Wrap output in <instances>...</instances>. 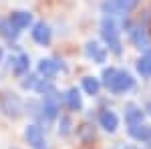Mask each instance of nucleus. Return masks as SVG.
<instances>
[{
    "label": "nucleus",
    "instance_id": "obj_7",
    "mask_svg": "<svg viewBox=\"0 0 151 149\" xmlns=\"http://www.w3.org/2000/svg\"><path fill=\"white\" fill-rule=\"evenodd\" d=\"M32 38H35L38 45H48L50 42V38H52V32H50V28H48V24L45 22H36L35 28H32Z\"/></svg>",
    "mask_w": 151,
    "mask_h": 149
},
{
    "label": "nucleus",
    "instance_id": "obj_2",
    "mask_svg": "<svg viewBox=\"0 0 151 149\" xmlns=\"http://www.w3.org/2000/svg\"><path fill=\"white\" fill-rule=\"evenodd\" d=\"M101 36L103 40L109 45V48L119 55L121 53V38H119V30H117V24L111 16H105L103 22H101Z\"/></svg>",
    "mask_w": 151,
    "mask_h": 149
},
{
    "label": "nucleus",
    "instance_id": "obj_20",
    "mask_svg": "<svg viewBox=\"0 0 151 149\" xmlns=\"http://www.w3.org/2000/svg\"><path fill=\"white\" fill-rule=\"evenodd\" d=\"M58 133H60V135H69V133H70V117H67V115H63V117H60Z\"/></svg>",
    "mask_w": 151,
    "mask_h": 149
},
{
    "label": "nucleus",
    "instance_id": "obj_8",
    "mask_svg": "<svg viewBox=\"0 0 151 149\" xmlns=\"http://www.w3.org/2000/svg\"><path fill=\"white\" fill-rule=\"evenodd\" d=\"M60 69H63V67L58 65L57 60H52V58H42V60H38V73L45 75V79H52Z\"/></svg>",
    "mask_w": 151,
    "mask_h": 149
},
{
    "label": "nucleus",
    "instance_id": "obj_3",
    "mask_svg": "<svg viewBox=\"0 0 151 149\" xmlns=\"http://www.w3.org/2000/svg\"><path fill=\"white\" fill-rule=\"evenodd\" d=\"M137 4H139V0H107L103 2V12L111 16H121V14L131 12Z\"/></svg>",
    "mask_w": 151,
    "mask_h": 149
},
{
    "label": "nucleus",
    "instance_id": "obj_21",
    "mask_svg": "<svg viewBox=\"0 0 151 149\" xmlns=\"http://www.w3.org/2000/svg\"><path fill=\"white\" fill-rule=\"evenodd\" d=\"M38 81H40V79H36L35 75H28V77H26V81H22V87H24V89H35Z\"/></svg>",
    "mask_w": 151,
    "mask_h": 149
},
{
    "label": "nucleus",
    "instance_id": "obj_22",
    "mask_svg": "<svg viewBox=\"0 0 151 149\" xmlns=\"http://www.w3.org/2000/svg\"><path fill=\"white\" fill-rule=\"evenodd\" d=\"M145 111H147V113L151 115V103H147V107H145Z\"/></svg>",
    "mask_w": 151,
    "mask_h": 149
},
{
    "label": "nucleus",
    "instance_id": "obj_16",
    "mask_svg": "<svg viewBox=\"0 0 151 149\" xmlns=\"http://www.w3.org/2000/svg\"><path fill=\"white\" fill-rule=\"evenodd\" d=\"M42 115L47 117V119H52V117H57L58 113V105L55 101V95H50V97H45V103H42Z\"/></svg>",
    "mask_w": 151,
    "mask_h": 149
},
{
    "label": "nucleus",
    "instance_id": "obj_5",
    "mask_svg": "<svg viewBox=\"0 0 151 149\" xmlns=\"http://www.w3.org/2000/svg\"><path fill=\"white\" fill-rule=\"evenodd\" d=\"M24 139L26 143L32 149H48L47 141H45V135H42V129L38 125H28L24 129Z\"/></svg>",
    "mask_w": 151,
    "mask_h": 149
},
{
    "label": "nucleus",
    "instance_id": "obj_12",
    "mask_svg": "<svg viewBox=\"0 0 151 149\" xmlns=\"http://www.w3.org/2000/svg\"><path fill=\"white\" fill-rule=\"evenodd\" d=\"M99 123L103 127L105 131H109V133H113L119 125V119H117V115L113 111H103V113L99 115Z\"/></svg>",
    "mask_w": 151,
    "mask_h": 149
},
{
    "label": "nucleus",
    "instance_id": "obj_9",
    "mask_svg": "<svg viewBox=\"0 0 151 149\" xmlns=\"http://www.w3.org/2000/svg\"><path fill=\"white\" fill-rule=\"evenodd\" d=\"M125 121H127L129 127L141 125V121H143V111H141L135 103H129L127 107H125Z\"/></svg>",
    "mask_w": 151,
    "mask_h": 149
},
{
    "label": "nucleus",
    "instance_id": "obj_18",
    "mask_svg": "<svg viewBox=\"0 0 151 149\" xmlns=\"http://www.w3.org/2000/svg\"><path fill=\"white\" fill-rule=\"evenodd\" d=\"M0 35H4L6 38H16L18 30L12 26V22L8 18H2V20H0Z\"/></svg>",
    "mask_w": 151,
    "mask_h": 149
},
{
    "label": "nucleus",
    "instance_id": "obj_1",
    "mask_svg": "<svg viewBox=\"0 0 151 149\" xmlns=\"http://www.w3.org/2000/svg\"><path fill=\"white\" fill-rule=\"evenodd\" d=\"M103 79H105L107 89H109V91H113V93H125V91H129V89L135 85L133 77L129 75L127 71L105 69L103 71Z\"/></svg>",
    "mask_w": 151,
    "mask_h": 149
},
{
    "label": "nucleus",
    "instance_id": "obj_13",
    "mask_svg": "<svg viewBox=\"0 0 151 149\" xmlns=\"http://www.w3.org/2000/svg\"><path fill=\"white\" fill-rule=\"evenodd\" d=\"M129 135L137 141H151V127L149 125H133L129 127Z\"/></svg>",
    "mask_w": 151,
    "mask_h": 149
},
{
    "label": "nucleus",
    "instance_id": "obj_17",
    "mask_svg": "<svg viewBox=\"0 0 151 149\" xmlns=\"http://www.w3.org/2000/svg\"><path fill=\"white\" fill-rule=\"evenodd\" d=\"M137 71H139L141 77H151V50H147L137 60Z\"/></svg>",
    "mask_w": 151,
    "mask_h": 149
},
{
    "label": "nucleus",
    "instance_id": "obj_23",
    "mask_svg": "<svg viewBox=\"0 0 151 149\" xmlns=\"http://www.w3.org/2000/svg\"><path fill=\"white\" fill-rule=\"evenodd\" d=\"M0 60H2V48H0Z\"/></svg>",
    "mask_w": 151,
    "mask_h": 149
},
{
    "label": "nucleus",
    "instance_id": "obj_4",
    "mask_svg": "<svg viewBox=\"0 0 151 149\" xmlns=\"http://www.w3.org/2000/svg\"><path fill=\"white\" fill-rule=\"evenodd\" d=\"M0 109L8 115V117H14L16 119V117H20V113H22V101L16 95L4 93L2 99H0Z\"/></svg>",
    "mask_w": 151,
    "mask_h": 149
},
{
    "label": "nucleus",
    "instance_id": "obj_14",
    "mask_svg": "<svg viewBox=\"0 0 151 149\" xmlns=\"http://www.w3.org/2000/svg\"><path fill=\"white\" fill-rule=\"evenodd\" d=\"M10 63H12V73L14 75H24L26 71H28V57L24 55V53H20V55H16V57H12L10 58Z\"/></svg>",
    "mask_w": 151,
    "mask_h": 149
},
{
    "label": "nucleus",
    "instance_id": "obj_15",
    "mask_svg": "<svg viewBox=\"0 0 151 149\" xmlns=\"http://www.w3.org/2000/svg\"><path fill=\"white\" fill-rule=\"evenodd\" d=\"M65 103H67V107H69V109L79 111V109L83 107V101H81L79 91H77V89H69V91L65 93Z\"/></svg>",
    "mask_w": 151,
    "mask_h": 149
},
{
    "label": "nucleus",
    "instance_id": "obj_11",
    "mask_svg": "<svg viewBox=\"0 0 151 149\" xmlns=\"http://www.w3.org/2000/svg\"><path fill=\"white\" fill-rule=\"evenodd\" d=\"M131 40H133V45L135 46H149V35H147V30H145V26H133L131 28Z\"/></svg>",
    "mask_w": 151,
    "mask_h": 149
},
{
    "label": "nucleus",
    "instance_id": "obj_19",
    "mask_svg": "<svg viewBox=\"0 0 151 149\" xmlns=\"http://www.w3.org/2000/svg\"><path fill=\"white\" fill-rule=\"evenodd\" d=\"M99 87L101 85H99V81L95 79V77H85L83 79V89L89 93V95H97L99 93Z\"/></svg>",
    "mask_w": 151,
    "mask_h": 149
},
{
    "label": "nucleus",
    "instance_id": "obj_6",
    "mask_svg": "<svg viewBox=\"0 0 151 149\" xmlns=\"http://www.w3.org/2000/svg\"><path fill=\"white\" fill-rule=\"evenodd\" d=\"M8 20H10L12 26L20 32L22 28H26L28 24L32 22V14H30V12H24V10H16V12H12L10 16H8Z\"/></svg>",
    "mask_w": 151,
    "mask_h": 149
},
{
    "label": "nucleus",
    "instance_id": "obj_10",
    "mask_svg": "<svg viewBox=\"0 0 151 149\" xmlns=\"http://www.w3.org/2000/svg\"><path fill=\"white\" fill-rule=\"evenodd\" d=\"M85 53L89 58H93V63H105V58H107V50L99 42H87Z\"/></svg>",
    "mask_w": 151,
    "mask_h": 149
}]
</instances>
